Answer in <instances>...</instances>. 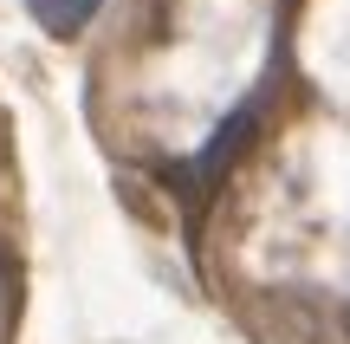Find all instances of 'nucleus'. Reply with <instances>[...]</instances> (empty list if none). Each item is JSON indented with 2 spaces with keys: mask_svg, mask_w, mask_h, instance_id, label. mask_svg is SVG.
<instances>
[{
  "mask_svg": "<svg viewBox=\"0 0 350 344\" xmlns=\"http://www.w3.org/2000/svg\"><path fill=\"white\" fill-rule=\"evenodd\" d=\"M98 7H104V0H26V13H33V20L46 26L52 39H72V33H85Z\"/></svg>",
  "mask_w": 350,
  "mask_h": 344,
  "instance_id": "nucleus-2",
  "label": "nucleus"
},
{
  "mask_svg": "<svg viewBox=\"0 0 350 344\" xmlns=\"http://www.w3.org/2000/svg\"><path fill=\"white\" fill-rule=\"evenodd\" d=\"M266 111H273V85H266V91H253V98L240 104V111L227 117L221 130H214V143H208V150H201L195 163L182 169V189H188V202H208V195L227 182V169L240 163V150H247V143L266 130Z\"/></svg>",
  "mask_w": 350,
  "mask_h": 344,
  "instance_id": "nucleus-1",
  "label": "nucleus"
}]
</instances>
